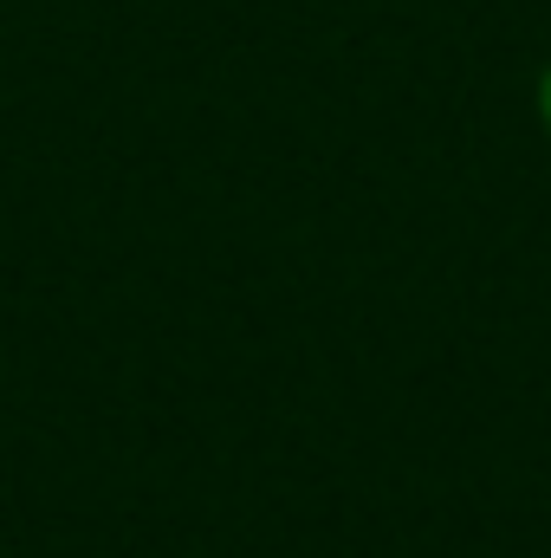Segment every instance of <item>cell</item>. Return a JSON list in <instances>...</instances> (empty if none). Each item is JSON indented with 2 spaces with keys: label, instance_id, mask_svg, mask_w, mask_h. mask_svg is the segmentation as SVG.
I'll return each instance as SVG.
<instances>
[{
  "label": "cell",
  "instance_id": "6da1fadb",
  "mask_svg": "<svg viewBox=\"0 0 551 558\" xmlns=\"http://www.w3.org/2000/svg\"><path fill=\"white\" fill-rule=\"evenodd\" d=\"M539 118H546V131H551V65H546V78H539Z\"/></svg>",
  "mask_w": 551,
  "mask_h": 558
}]
</instances>
